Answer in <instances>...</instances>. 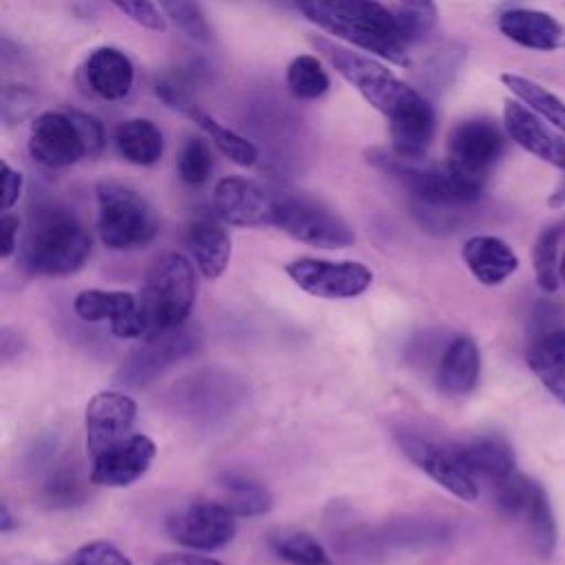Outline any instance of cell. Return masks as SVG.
Returning a JSON list of instances; mask_svg holds the SVG:
<instances>
[{"instance_id": "836d02e7", "label": "cell", "mask_w": 565, "mask_h": 565, "mask_svg": "<svg viewBox=\"0 0 565 565\" xmlns=\"http://www.w3.org/2000/svg\"><path fill=\"white\" fill-rule=\"evenodd\" d=\"M177 170L183 183L203 185L212 174V150L207 141L199 137L188 139L179 152Z\"/></svg>"}, {"instance_id": "60d3db41", "label": "cell", "mask_w": 565, "mask_h": 565, "mask_svg": "<svg viewBox=\"0 0 565 565\" xmlns=\"http://www.w3.org/2000/svg\"><path fill=\"white\" fill-rule=\"evenodd\" d=\"M68 113H71V117L75 119V124L79 128V135L86 143L88 154H97L106 143V132H104V126L99 124V119H95L88 113H79V110H68Z\"/></svg>"}, {"instance_id": "9c48e42d", "label": "cell", "mask_w": 565, "mask_h": 565, "mask_svg": "<svg viewBox=\"0 0 565 565\" xmlns=\"http://www.w3.org/2000/svg\"><path fill=\"white\" fill-rule=\"evenodd\" d=\"M285 271L309 296L329 300L355 298L373 282V271L355 260L296 258L285 265Z\"/></svg>"}, {"instance_id": "7dc6e473", "label": "cell", "mask_w": 565, "mask_h": 565, "mask_svg": "<svg viewBox=\"0 0 565 565\" xmlns=\"http://www.w3.org/2000/svg\"><path fill=\"white\" fill-rule=\"evenodd\" d=\"M558 274H561V282L565 285V249L561 254V267H558Z\"/></svg>"}, {"instance_id": "cb8c5ba5", "label": "cell", "mask_w": 565, "mask_h": 565, "mask_svg": "<svg viewBox=\"0 0 565 565\" xmlns=\"http://www.w3.org/2000/svg\"><path fill=\"white\" fill-rule=\"evenodd\" d=\"M188 247L205 278H218L232 254V241L218 216L196 214L188 225Z\"/></svg>"}, {"instance_id": "d6986e66", "label": "cell", "mask_w": 565, "mask_h": 565, "mask_svg": "<svg viewBox=\"0 0 565 565\" xmlns=\"http://www.w3.org/2000/svg\"><path fill=\"white\" fill-rule=\"evenodd\" d=\"M503 128L516 146L565 172V137L554 135L530 106L508 99L503 106Z\"/></svg>"}, {"instance_id": "5bb4252c", "label": "cell", "mask_w": 565, "mask_h": 565, "mask_svg": "<svg viewBox=\"0 0 565 565\" xmlns=\"http://www.w3.org/2000/svg\"><path fill=\"white\" fill-rule=\"evenodd\" d=\"M214 214L236 227L274 225L276 196L245 177H223L212 194Z\"/></svg>"}, {"instance_id": "4316f807", "label": "cell", "mask_w": 565, "mask_h": 565, "mask_svg": "<svg viewBox=\"0 0 565 565\" xmlns=\"http://www.w3.org/2000/svg\"><path fill=\"white\" fill-rule=\"evenodd\" d=\"M115 148L132 166H154L163 154V135L150 119L132 117L115 128Z\"/></svg>"}, {"instance_id": "f6af8a7d", "label": "cell", "mask_w": 565, "mask_h": 565, "mask_svg": "<svg viewBox=\"0 0 565 565\" xmlns=\"http://www.w3.org/2000/svg\"><path fill=\"white\" fill-rule=\"evenodd\" d=\"M550 205H552V207H561V205H565V179H563V183L552 192V196H550Z\"/></svg>"}, {"instance_id": "b9f144b4", "label": "cell", "mask_w": 565, "mask_h": 565, "mask_svg": "<svg viewBox=\"0 0 565 565\" xmlns=\"http://www.w3.org/2000/svg\"><path fill=\"white\" fill-rule=\"evenodd\" d=\"M24 188V177L20 170L11 168L7 161H2V210L9 212L18 199L22 196Z\"/></svg>"}, {"instance_id": "ba28073f", "label": "cell", "mask_w": 565, "mask_h": 565, "mask_svg": "<svg viewBox=\"0 0 565 565\" xmlns=\"http://www.w3.org/2000/svg\"><path fill=\"white\" fill-rule=\"evenodd\" d=\"M203 335L196 324H181L166 333L146 338L137 351H132L126 362L119 366L115 380L121 386L143 388L157 380L163 371H168L179 360L194 353L201 344Z\"/></svg>"}, {"instance_id": "e0dca14e", "label": "cell", "mask_w": 565, "mask_h": 565, "mask_svg": "<svg viewBox=\"0 0 565 565\" xmlns=\"http://www.w3.org/2000/svg\"><path fill=\"white\" fill-rule=\"evenodd\" d=\"M157 446L148 435L132 433L115 446L102 450L93 457L90 481L108 488H124L135 483L150 463L154 461Z\"/></svg>"}, {"instance_id": "7402d4cb", "label": "cell", "mask_w": 565, "mask_h": 565, "mask_svg": "<svg viewBox=\"0 0 565 565\" xmlns=\"http://www.w3.org/2000/svg\"><path fill=\"white\" fill-rule=\"evenodd\" d=\"M461 468L479 483H501L505 477L516 472V459L512 448L501 437H475L466 444L452 446Z\"/></svg>"}, {"instance_id": "83f0119b", "label": "cell", "mask_w": 565, "mask_h": 565, "mask_svg": "<svg viewBox=\"0 0 565 565\" xmlns=\"http://www.w3.org/2000/svg\"><path fill=\"white\" fill-rule=\"evenodd\" d=\"M218 483L223 490V503L236 516H258L271 508L269 490L249 475L225 472Z\"/></svg>"}, {"instance_id": "5b68a950", "label": "cell", "mask_w": 565, "mask_h": 565, "mask_svg": "<svg viewBox=\"0 0 565 565\" xmlns=\"http://www.w3.org/2000/svg\"><path fill=\"white\" fill-rule=\"evenodd\" d=\"M97 232L110 249H137L159 232V216L152 205L132 188L117 181L97 185Z\"/></svg>"}, {"instance_id": "8992f818", "label": "cell", "mask_w": 565, "mask_h": 565, "mask_svg": "<svg viewBox=\"0 0 565 565\" xmlns=\"http://www.w3.org/2000/svg\"><path fill=\"white\" fill-rule=\"evenodd\" d=\"M497 508L512 521L521 523L532 547L541 556H550L556 547V519L545 488L521 475L512 472L501 483L492 486Z\"/></svg>"}, {"instance_id": "ac0fdd59", "label": "cell", "mask_w": 565, "mask_h": 565, "mask_svg": "<svg viewBox=\"0 0 565 565\" xmlns=\"http://www.w3.org/2000/svg\"><path fill=\"white\" fill-rule=\"evenodd\" d=\"M157 95L174 110L183 113L188 119H192L210 139L212 143L236 166H254L258 159V150L252 141H247L243 135L234 132L232 128L216 121L212 115H207L201 106L192 104V99L174 84V82H159Z\"/></svg>"}, {"instance_id": "2e32d148", "label": "cell", "mask_w": 565, "mask_h": 565, "mask_svg": "<svg viewBox=\"0 0 565 565\" xmlns=\"http://www.w3.org/2000/svg\"><path fill=\"white\" fill-rule=\"evenodd\" d=\"M73 309L86 322L108 320L113 335L121 340L143 338L146 333L139 296L130 291L84 289L75 296Z\"/></svg>"}, {"instance_id": "603a6c76", "label": "cell", "mask_w": 565, "mask_h": 565, "mask_svg": "<svg viewBox=\"0 0 565 565\" xmlns=\"http://www.w3.org/2000/svg\"><path fill=\"white\" fill-rule=\"evenodd\" d=\"M461 256L470 274L481 285H488V287L501 285L519 267V258L514 249L503 238L492 234L470 236L461 247Z\"/></svg>"}, {"instance_id": "7bdbcfd3", "label": "cell", "mask_w": 565, "mask_h": 565, "mask_svg": "<svg viewBox=\"0 0 565 565\" xmlns=\"http://www.w3.org/2000/svg\"><path fill=\"white\" fill-rule=\"evenodd\" d=\"M20 218L11 212H4L0 218V256L9 258L18 249Z\"/></svg>"}, {"instance_id": "e575fe53", "label": "cell", "mask_w": 565, "mask_h": 565, "mask_svg": "<svg viewBox=\"0 0 565 565\" xmlns=\"http://www.w3.org/2000/svg\"><path fill=\"white\" fill-rule=\"evenodd\" d=\"M402 7L395 13L404 38L411 42L428 35L437 24V4L435 0H399Z\"/></svg>"}, {"instance_id": "30bf717a", "label": "cell", "mask_w": 565, "mask_h": 565, "mask_svg": "<svg viewBox=\"0 0 565 565\" xmlns=\"http://www.w3.org/2000/svg\"><path fill=\"white\" fill-rule=\"evenodd\" d=\"M234 519L236 514L225 503L196 499L183 505L181 510H177L168 519L166 527L177 543L199 552H214L225 547L234 539L236 534Z\"/></svg>"}, {"instance_id": "4fadbf2b", "label": "cell", "mask_w": 565, "mask_h": 565, "mask_svg": "<svg viewBox=\"0 0 565 565\" xmlns=\"http://www.w3.org/2000/svg\"><path fill=\"white\" fill-rule=\"evenodd\" d=\"M397 441L404 455L437 486L463 501H475L479 497V483L461 468L452 448L439 446L437 441L415 433H399Z\"/></svg>"}, {"instance_id": "d590c367", "label": "cell", "mask_w": 565, "mask_h": 565, "mask_svg": "<svg viewBox=\"0 0 565 565\" xmlns=\"http://www.w3.org/2000/svg\"><path fill=\"white\" fill-rule=\"evenodd\" d=\"M461 60H463V51L459 46L435 51V55L428 60L424 71V82L430 86V90H444L457 75Z\"/></svg>"}, {"instance_id": "3957f363", "label": "cell", "mask_w": 565, "mask_h": 565, "mask_svg": "<svg viewBox=\"0 0 565 565\" xmlns=\"http://www.w3.org/2000/svg\"><path fill=\"white\" fill-rule=\"evenodd\" d=\"M311 44L371 106L384 113L388 121L426 102L419 90L411 88L375 57L355 53L327 38L313 35Z\"/></svg>"}, {"instance_id": "74e56055", "label": "cell", "mask_w": 565, "mask_h": 565, "mask_svg": "<svg viewBox=\"0 0 565 565\" xmlns=\"http://www.w3.org/2000/svg\"><path fill=\"white\" fill-rule=\"evenodd\" d=\"M121 13H126L132 22L150 29V31H163L166 18L154 4V0H110Z\"/></svg>"}, {"instance_id": "44dd1931", "label": "cell", "mask_w": 565, "mask_h": 565, "mask_svg": "<svg viewBox=\"0 0 565 565\" xmlns=\"http://www.w3.org/2000/svg\"><path fill=\"white\" fill-rule=\"evenodd\" d=\"M499 31L514 44L532 51H554L565 44L563 24L539 9H505L497 20Z\"/></svg>"}, {"instance_id": "6da1fadb", "label": "cell", "mask_w": 565, "mask_h": 565, "mask_svg": "<svg viewBox=\"0 0 565 565\" xmlns=\"http://www.w3.org/2000/svg\"><path fill=\"white\" fill-rule=\"evenodd\" d=\"M294 4L329 35L393 64H411L408 40L397 15L384 4L375 0H294Z\"/></svg>"}, {"instance_id": "d4e9b609", "label": "cell", "mask_w": 565, "mask_h": 565, "mask_svg": "<svg viewBox=\"0 0 565 565\" xmlns=\"http://www.w3.org/2000/svg\"><path fill=\"white\" fill-rule=\"evenodd\" d=\"M479 373H481V355H479L477 342L468 335H459L446 347L439 360L437 384L446 395H452V397L468 395L477 386Z\"/></svg>"}, {"instance_id": "277c9868", "label": "cell", "mask_w": 565, "mask_h": 565, "mask_svg": "<svg viewBox=\"0 0 565 565\" xmlns=\"http://www.w3.org/2000/svg\"><path fill=\"white\" fill-rule=\"evenodd\" d=\"M196 300V271L194 265L177 254H161L148 269L139 305L143 313L146 333L143 338H152L177 329L188 322V316Z\"/></svg>"}, {"instance_id": "8d00e7d4", "label": "cell", "mask_w": 565, "mask_h": 565, "mask_svg": "<svg viewBox=\"0 0 565 565\" xmlns=\"http://www.w3.org/2000/svg\"><path fill=\"white\" fill-rule=\"evenodd\" d=\"M66 565H132L130 558L108 541H90L77 547Z\"/></svg>"}, {"instance_id": "ffe728a7", "label": "cell", "mask_w": 565, "mask_h": 565, "mask_svg": "<svg viewBox=\"0 0 565 565\" xmlns=\"http://www.w3.org/2000/svg\"><path fill=\"white\" fill-rule=\"evenodd\" d=\"M84 82L93 95L106 102H119L130 95L135 66L130 57L115 46H97L84 60Z\"/></svg>"}, {"instance_id": "484cf974", "label": "cell", "mask_w": 565, "mask_h": 565, "mask_svg": "<svg viewBox=\"0 0 565 565\" xmlns=\"http://www.w3.org/2000/svg\"><path fill=\"white\" fill-rule=\"evenodd\" d=\"M525 360L547 393L565 404V329L541 333L527 347Z\"/></svg>"}, {"instance_id": "d6a6232c", "label": "cell", "mask_w": 565, "mask_h": 565, "mask_svg": "<svg viewBox=\"0 0 565 565\" xmlns=\"http://www.w3.org/2000/svg\"><path fill=\"white\" fill-rule=\"evenodd\" d=\"M166 18L174 22L179 31H183L190 40L207 42L210 40V24L199 0H154Z\"/></svg>"}, {"instance_id": "f35d334b", "label": "cell", "mask_w": 565, "mask_h": 565, "mask_svg": "<svg viewBox=\"0 0 565 565\" xmlns=\"http://www.w3.org/2000/svg\"><path fill=\"white\" fill-rule=\"evenodd\" d=\"M44 492H46L51 503L68 505V503H75L79 499L82 488H79V481H77V477L73 472L68 475V472L62 470V472H57V475H53L49 479V483L44 486Z\"/></svg>"}, {"instance_id": "7c38bea8", "label": "cell", "mask_w": 565, "mask_h": 565, "mask_svg": "<svg viewBox=\"0 0 565 565\" xmlns=\"http://www.w3.org/2000/svg\"><path fill=\"white\" fill-rule=\"evenodd\" d=\"M29 154L46 168H68L88 154L68 110L40 113L29 130Z\"/></svg>"}, {"instance_id": "bcb514c9", "label": "cell", "mask_w": 565, "mask_h": 565, "mask_svg": "<svg viewBox=\"0 0 565 565\" xmlns=\"http://www.w3.org/2000/svg\"><path fill=\"white\" fill-rule=\"evenodd\" d=\"M11 527H13V519H11V514H9L7 503H2V521H0V530H2V532H9Z\"/></svg>"}, {"instance_id": "1f68e13d", "label": "cell", "mask_w": 565, "mask_h": 565, "mask_svg": "<svg viewBox=\"0 0 565 565\" xmlns=\"http://www.w3.org/2000/svg\"><path fill=\"white\" fill-rule=\"evenodd\" d=\"M558 243H561V227H545L536 236L534 249H532V265H534V274H536V285L547 294L556 291V287L561 282Z\"/></svg>"}, {"instance_id": "8fae6325", "label": "cell", "mask_w": 565, "mask_h": 565, "mask_svg": "<svg viewBox=\"0 0 565 565\" xmlns=\"http://www.w3.org/2000/svg\"><path fill=\"white\" fill-rule=\"evenodd\" d=\"M503 130L486 117H472L459 121L448 135V163L463 174L483 181L490 168L503 154Z\"/></svg>"}, {"instance_id": "52a82bcc", "label": "cell", "mask_w": 565, "mask_h": 565, "mask_svg": "<svg viewBox=\"0 0 565 565\" xmlns=\"http://www.w3.org/2000/svg\"><path fill=\"white\" fill-rule=\"evenodd\" d=\"M274 225L296 241L320 249H342L355 241L353 230L338 212L305 194H278Z\"/></svg>"}, {"instance_id": "ab89813d", "label": "cell", "mask_w": 565, "mask_h": 565, "mask_svg": "<svg viewBox=\"0 0 565 565\" xmlns=\"http://www.w3.org/2000/svg\"><path fill=\"white\" fill-rule=\"evenodd\" d=\"M33 102L35 99L26 88H18V86L4 88V95H2V119H4V124L11 126V124L24 119V115L31 110Z\"/></svg>"}, {"instance_id": "9a60e30c", "label": "cell", "mask_w": 565, "mask_h": 565, "mask_svg": "<svg viewBox=\"0 0 565 565\" xmlns=\"http://www.w3.org/2000/svg\"><path fill=\"white\" fill-rule=\"evenodd\" d=\"M137 404L121 391H99L86 406V448L90 459L132 435Z\"/></svg>"}, {"instance_id": "f1b7e54d", "label": "cell", "mask_w": 565, "mask_h": 565, "mask_svg": "<svg viewBox=\"0 0 565 565\" xmlns=\"http://www.w3.org/2000/svg\"><path fill=\"white\" fill-rule=\"evenodd\" d=\"M501 82L519 102L530 106L536 115L547 119L556 130H561L565 135V102L561 97H556L545 86H541L519 73H503Z\"/></svg>"}, {"instance_id": "f546056e", "label": "cell", "mask_w": 565, "mask_h": 565, "mask_svg": "<svg viewBox=\"0 0 565 565\" xmlns=\"http://www.w3.org/2000/svg\"><path fill=\"white\" fill-rule=\"evenodd\" d=\"M271 547L291 565H331V556L322 543L302 530H280L271 536Z\"/></svg>"}, {"instance_id": "ee69618b", "label": "cell", "mask_w": 565, "mask_h": 565, "mask_svg": "<svg viewBox=\"0 0 565 565\" xmlns=\"http://www.w3.org/2000/svg\"><path fill=\"white\" fill-rule=\"evenodd\" d=\"M154 565H223L210 556L199 554H163L154 561Z\"/></svg>"}, {"instance_id": "4dcf8cb0", "label": "cell", "mask_w": 565, "mask_h": 565, "mask_svg": "<svg viewBox=\"0 0 565 565\" xmlns=\"http://www.w3.org/2000/svg\"><path fill=\"white\" fill-rule=\"evenodd\" d=\"M287 86L298 99H318L329 90V75L316 55H298L287 66Z\"/></svg>"}, {"instance_id": "7a4b0ae2", "label": "cell", "mask_w": 565, "mask_h": 565, "mask_svg": "<svg viewBox=\"0 0 565 565\" xmlns=\"http://www.w3.org/2000/svg\"><path fill=\"white\" fill-rule=\"evenodd\" d=\"M93 238L84 223L62 205H38L20 243V263L35 276H68L84 267Z\"/></svg>"}]
</instances>
